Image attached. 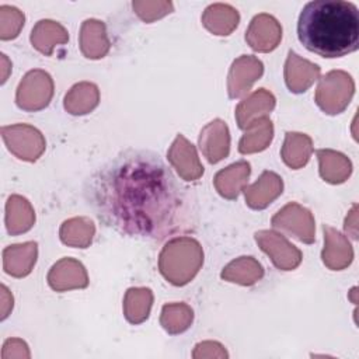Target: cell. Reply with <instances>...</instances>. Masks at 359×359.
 I'll return each mask as SVG.
<instances>
[{
    "label": "cell",
    "mask_w": 359,
    "mask_h": 359,
    "mask_svg": "<svg viewBox=\"0 0 359 359\" xmlns=\"http://www.w3.org/2000/svg\"><path fill=\"white\" fill-rule=\"evenodd\" d=\"M100 219L128 236L163 240L189 226V205L170 168L150 151L128 150L93 178Z\"/></svg>",
    "instance_id": "cell-1"
},
{
    "label": "cell",
    "mask_w": 359,
    "mask_h": 359,
    "mask_svg": "<svg viewBox=\"0 0 359 359\" xmlns=\"http://www.w3.org/2000/svg\"><path fill=\"white\" fill-rule=\"evenodd\" d=\"M297 36L306 49L323 57H341L359 48V10L351 1L314 0L297 21Z\"/></svg>",
    "instance_id": "cell-2"
},
{
    "label": "cell",
    "mask_w": 359,
    "mask_h": 359,
    "mask_svg": "<svg viewBox=\"0 0 359 359\" xmlns=\"http://www.w3.org/2000/svg\"><path fill=\"white\" fill-rule=\"evenodd\" d=\"M203 265V250L198 240L181 236L165 243L158 255V269L174 286L189 283Z\"/></svg>",
    "instance_id": "cell-3"
},
{
    "label": "cell",
    "mask_w": 359,
    "mask_h": 359,
    "mask_svg": "<svg viewBox=\"0 0 359 359\" xmlns=\"http://www.w3.org/2000/svg\"><path fill=\"white\" fill-rule=\"evenodd\" d=\"M355 93V81L351 74L344 70H331L324 77L316 90V104L328 115H337L346 109Z\"/></svg>",
    "instance_id": "cell-4"
},
{
    "label": "cell",
    "mask_w": 359,
    "mask_h": 359,
    "mask_svg": "<svg viewBox=\"0 0 359 359\" xmlns=\"http://www.w3.org/2000/svg\"><path fill=\"white\" fill-rule=\"evenodd\" d=\"M53 97V80L41 69L29 70L20 81L15 91V104L27 112L46 108Z\"/></svg>",
    "instance_id": "cell-5"
},
{
    "label": "cell",
    "mask_w": 359,
    "mask_h": 359,
    "mask_svg": "<svg viewBox=\"0 0 359 359\" xmlns=\"http://www.w3.org/2000/svg\"><path fill=\"white\" fill-rule=\"evenodd\" d=\"M0 132L7 149L20 160L32 163L45 151L46 142L43 135L28 123L3 126Z\"/></svg>",
    "instance_id": "cell-6"
},
{
    "label": "cell",
    "mask_w": 359,
    "mask_h": 359,
    "mask_svg": "<svg viewBox=\"0 0 359 359\" xmlns=\"http://www.w3.org/2000/svg\"><path fill=\"white\" fill-rule=\"evenodd\" d=\"M271 224L304 244H311L316 240L314 216L307 208L297 202H289L279 209L272 216Z\"/></svg>",
    "instance_id": "cell-7"
},
{
    "label": "cell",
    "mask_w": 359,
    "mask_h": 359,
    "mask_svg": "<svg viewBox=\"0 0 359 359\" xmlns=\"http://www.w3.org/2000/svg\"><path fill=\"white\" fill-rule=\"evenodd\" d=\"M254 238L278 269L292 271L300 265L303 258L302 251L283 234L275 230H259L254 234Z\"/></svg>",
    "instance_id": "cell-8"
},
{
    "label": "cell",
    "mask_w": 359,
    "mask_h": 359,
    "mask_svg": "<svg viewBox=\"0 0 359 359\" xmlns=\"http://www.w3.org/2000/svg\"><path fill=\"white\" fill-rule=\"evenodd\" d=\"M264 73L262 62L252 55L238 56L230 66L227 74L229 97L236 100L247 95L252 84L261 79Z\"/></svg>",
    "instance_id": "cell-9"
},
{
    "label": "cell",
    "mask_w": 359,
    "mask_h": 359,
    "mask_svg": "<svg viewBox=\"0 0 359 359\" xmlns=\"http://www.w3.org/2000/svg\"><path fill=\"white\" fill-rule=\"evenodd\" d=\"M245 41L255 52H272L282 41V27L273 15L257 14L245 31Z\"/></svg>",
    "instance_id": "cell-10"
},
{
    "label": "cell",
    "mask_w": 359,
    "mask_h": 359,
    "mask_svg": "<svg viewBox=\"0 0 359 359\" xmlns=\"http://www.w3.org/2000/svg\"><path fill=\"white\" fill-rule=\"evenodd\" d=\"M167 160L185 181H196L203 174V165L198 157L196 147L181 133L171 143L167 151Z\"/></svg>",
    "instance_id": "cell-11"
},
{
    "label": "cell",
    "mask_w": 359,
    "mask_h": 359,
    "mask_svg": "<svg viewBox=\"0 0 359 359\" xmlns=\"http://www.w3.org/2000/svg\"><path fill=\"white\" fill-rule=\"evenodd\" d=\"M48 283L55 292L84 289L88 286V275L84 265L74 258H62L48 272Z\"/></svg>",
    "instance_id": "cell-12"
},
{
    "label": "cell",
    "mask_w": 359,
    "mask_h": 359,
    "mask_svg": "<svg viewBox=\"0 0 359 359\" xmlns=\"http://www.w3.org/2000/svg\"><path fill=\"white\" fill-rule=\"evenodd\" d=\"M199 147L210 164L226 158L230 153L229 126L222 119H213L206 123L199 133Z\"/></svg>",
    "instance_id": "cell-13"
},
{
    "label": "cell",
    "mask_w": 359,
    "mask_h": 359,
    "mask_svg": "<svg viewBox=\"0 0 359 359\" xmlns=\"http://www.w3.org/2000/svg\"><path fill=\"white\" fill-rule=\"evenodd\" d=\"M283 74L287 88L294 94H300L307 91L314 81L320 79L321 69L318 65L303 59L293 50H289Z\"/></svg>",
    "instance_id": "cell-14"
},
{
    "label": "cell",
    "mask_w": 359,
    "mask_h": 359,
    "mask_svg": "<svg viewBox=\"0 0 359 359\" xmlns=\"http://www.w3.org/2000/svg\"><path fill=\"white\" fill-rule=\"evenodd\" d=\"M324 248L321 251V259L324 265L331 271H342L348 268L353 259V248L346 236L337 229L324 224Z\"/></svg>",
    "instance_id": "cell-15"
},
{
    "label": "cell",
    "mask_w": 359,
    "mask_h": 359,
    "mask_svg": "<svg viewBox=\"0 0 359 359\" xmlns=\"http://www.w3.org/2000/svg\"><path fill=\"white\" fill-rule=\"evenodd\" d=\"M245 203L255 210L265 209L269 206L282 192H283V181L273 171H264L258 180L243 188Z\"/></svg>",
    "instance_id": "cell-16"
},
{
    "label": "cell",
    "mask_w": 359,
    "mask_h": 359,
    "mask_svg": "<svg viewBox=\"0 0 359 359\" xmlns=\"http://www.w3.org/2000/svg\"><path fill=\"white\" fill-rule=\"evenodd\" d=\"M38 257V244L25 241L11 244L3 250V269L14 278H24L31 273Z\"/></svg>",
    "instance_id": "cell-17"
},
{
    "label": "cell",
    "mask_w": 359,
    "mask_h": 359,
    "mask_svg": "<svg viewBox=\"0 0 359 359\" xmlns=\"http://www.w3.org/2000/svg\"><path fill=\"white\" fill-rule=\"evenodd\" d=\"M276 105L275 95L266 88H258L250 95H247L237 107H236V121L240 129H245L252 121L268 116L273 111Z\"/></svg>",
    "instance_id": "cell-18"
},
{
    "label": "cell",
    "mask_w": 359,
    "mask_h": 359,
    "mask_svg": "<svg viewBox=\"0 0 359 359\" xmlns=\"http://www.w3.org/2000/svg\"><path fill=\"white\" fill-rule=\"evenodd\" d=\"M80 50L87 59H101L111 48V42L107 35L105 24L95 18H88L83 21L79 34Z\"/></svg>",
    "instance_id": "cell-19"
},
{
    "label": "cell",
    "mask_w": 359,
    "mask_h": 359,
    "mask_svg": "<svg viewBox=\"0 0 359 359\" xmlns=\"http://www.w3.org/2000/svg\"><path fill=\"white\" fill-rule=\"evenodd\" d=\"M250 174V163L241 160L217 171L213 178V184L219 195L224 199H237L243 188L247 185Z\"/></svg>",
    "instance_id": "cell-20"
},
{
    "label": "cell",
    "mask_w": 359,
    "mask_h": 359,
    "mask_svg": "<svg viewBox=\"0 0 359 359\" xmlns=\"http://www.w3.org/2000/svg\"><path fill=\"white\" fill-rule=\"evenodd\" d=\"M240 22L238 11L224 3H213L208 6L202 14V25L217 36L230 35Z\"/></svg>",
    "instance_id": "cell-21"
},
{
    "label": "cell",
    "mask_w": 359,
    "mask_h": 359,
    "mask_svg": "<svg viewBox=\"0 0 359 359\" xmlns=\"http://www.w3.org/2000/svg\"><path fill=\"white\" fill-rule=\"evenodd\" d=\"M29 41L38 52L50 56L55 46L67 43L69 32L62 24L53 20H39L31 31Z\"/></svg>",
    "instance_id": "cell-22"
},
{
    "label": "cell",
    "mask_w": 359,
    "mask_h": 359,
    "mask_svg": "<svg viewBox=\"0 0 359 359\" xmlns=\"http://www.w3.org/2000/svg\"><path fill=\"white\" fill-rule=\"evenodd\" d=\"M6 227L11 236L27 233L35 223V210L31 202L21 195H11L6 202Z\"/></svg>",
    "instance_id": "cell-23"
},
{
    "label": "cell",
    "mask_w": 359,
    "mask_h": 359,
    "mask_svg": "<svg viewBox=\"0 0 359 359\" xmlns=\"http://www.w3.org/2000/svg\"><path fill=\"white\" fill-rule=\"evenodd\" d=\"M320 177L328 184H342L352 172L351 160L337 150L320 149L317 150Z\"/></svg>",
    "instance_id": "cell-24"
},
{
    "label": "cell",
    "mask_w": 359,
    "mask_h": 359,
    "mask_svg": "<svg viewBox=\"0 0 359 359\" xmlns=\"http://www.w3.org/2000/svg\"><path fill=\"white\" fill-rule=\"evenodd\" d=\"M313 153V140L309 135L300 132H286L280 149L283 163L292 168L299 170L304 167Z\"/></svg>",
    "instance_id": "cell-25"
},
{
    "label": "cell",
    "mask_w": 359,
    "mask_h": 359,
    "mask_svg": "<svg viewBox=\"0 0 359 359\" xmlns=\"http://www.w3.org/2000/svg\"><path fill=\"white\" fill-rule=\"evenodd\" d=\"M222 279L226 282L237 283L241 286L255 285L264 276V266L254 257H238L229 262L222 273Z\"/></svg>",
    "instance_id": "cell-26"
},
{
    "label": "cell",
    "mask_w": 359,
    "mask_h": 359,
    "mask_svg": "<svg viewBox=\"0 0 359 359\" xmlns=\"http://www.w3.org/2000/svg\"><path fill=\"white\" fill-rule=\"evenodd\" d=\"M100 102V90L94 83L80 81L74 84L65 95L63 107L72 115H86L97 108Z\"/></svg>",
    "instance_id": "cell-27"
},
{
    "label": "cell",
    "mask_w": 359,
    "mask_h": 359,
    "mask_svg": "<svg viewBox=\"0 0 359 359\" xmlns=\"http://www.w3.org/2000/svg\"><path fill=\"white\" fill-rule=\"evenodd\" d=\"M244 130L245 133L238 142V151L241 154L262 151L273 139V123L268 116H261L252 121Z\"/></svg>",
    "instance_id": "cell-28"
},
{
    "label": "cell",
    "mask_w": 359,
    "mask_h": 359,
    "mask_svg": "<svg viewBox=\"0 0 359 359\" xmlns=\"http://www.w3.org/2000/svg\"><path fill=\"white\" fill-rule=\"evenodd\" d=\"M95 224L90 217L77 216L67 219L59 229L60 241L69 247L87 248L94 238Z\"/></svg>",
    "instance_id": "cell-29"
},
{
    "label": "cell",
    "mask_w": 359,
    "mask_h": 359,
    "mask_svg": "<svg viewBox=\"0 0 359 359\" xmlns=\"http://www.w3.org/2000/svg\"><path fill=\"white\" fill-rule=\"evenodd\" d=\"M153 292L149 287H129L123 297V316L130 324H142L149 318Z\"/></svg>",
    "instance_id": "cell-30"
},
{
    "label": "cell",
    "mask_w": 359,
    "mask_h": 359,
    "mask_svg": "<svg viewBox=\"0 0 359 359\" xmlns=\"http://www.w3.org/2000/svg\"><path fill=\"white\" fill-rule=\"evenodd\" d=\"M192 321L194 310L187 303H168L161 309L160 324L171 335L185 332Z\"/></svg>",
    "instance_id": "cell-31"
},
{
    "label": "cell",
    "mask_w": 359,
    "mask_h": 359,
    "mask_svg": "<svg viewBox=\"0 0 359 359\" xmlns=\"http://www.w3.org/2000/svg\"><path fill=\"white\" fill-rule=\"evenodd\" d=\"M24 13L13 6H0V39L10 41L18 36L24 27Z\"/></svg>",
    "instance_id": "cell-32"
},
{
    "label": "cell",
    "mask_w": 359,
    "mask_h": 359,
    "mask_svg": "<svg viewBox=\"0 0 359 359\" xmlns=\"http://www.w3.org/2000/svg\"><path fill=\"white\" fill-rule=\"evenodd\" d=\"M132 8L136 13V15L147 24L160 20L174 11L172 3L165 0H137L132 3Z\"/></svg>",
    "instance_id": "cell-33"
},
{
    "label": "cell",
    "mask_w": 359,
    "mask_h": 359,
    "mask_svg": "<svg viewBox=\"0 0 359 359\" xmlns=\"http://www.w3.org/2000/svg\"><path fill=\"white\" fill-rule=\"evenodd\" d=\"M31 356L28 345L20 338H8L1 348V359H28Z\"/></svg>",
    "instance_id": "cell-34"
},
{
    "label": "cell",
    "mask_w": 359,
    "mask_h": 359,
    "mask_svg": "<svg viewBox=\"0 0 359 359\" xmlns=\"http://www.w3.org/2000/svg\"><path fill=\"white\" fill-rule=\"evenodd\" d=\"M194 359H205V358H229L227 351L220 342L216 341H203L195 345L192 352Z\"/></svg>",
    "instance_id": "cell-35"
},
{
    "label": "cell",
    "mask_w": 359,
    "mask_h": 359,
    "mask_svg": "<svg viewBox=\"0 0 359 359\" xmlns=\"http://www.w3.org/2000/svg\"><path fill=\"white\" fill-rule=\"evenodd\" d=\"M344 229H345V233L351 236L353 240L358 238V206L356 205L352 206L348 216L345 217Z\"/></svg>",
    "instance_id": "cell-36"
},
{
    "label": "cell",
    "mask_w": 359,
    "mask_h": 359,
    "mask_svg": "<svg viewBox=\"0 0 359 359\" xmlns=\"http://www.w3.org/2000/svg\"><path fill=\"white\" fill-rule=\"evenodd\" d=\"M14 306V299L7 286L1 285V320H6L13 310Z\"/></svg>",
    "instance_id": "cell-37"
},
{
    "label": "cell",
    "mask_w": 359,
    "mask_h": 359,
    "mask_svg": "<svg viewBox=\"0 0 359 359\" xmlns=\"http://www.w3.org/2000/svg\"><path fill=\"white\" fill-rule=\"evenodd\" d=\"M1 66H3V74H1V83H6L7 77H8V72L11 70V63L8 62L7 56L4 53H1Z\"/></svg>",
    "instance_id": "cell-38"
},
{
    "label": "cell",
    "mask_w": 359,
    "mask_h": 359,
    "mask_svg": "<svg viewBox=\"0 0 359 359\" xmlns=\"http://www.w3.org/2000/svg\"><path fill=\"white\" fill-rule=\"evenodd\" d=\"M356 294H358V287H352V289H351V292H349V294H348V297L352 300V303H353V304H356V303H358V297H356Z\"/></svg>",
    "instance_id": "cell-39"
}]
</instances>
